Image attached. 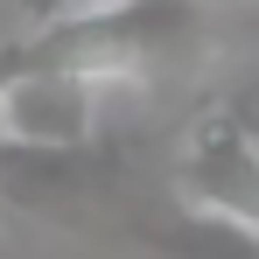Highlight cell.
<instances>
[{
  "mask_svg": "<svg viewBox=\"0 0 259 259\" xmlns=\"http://www.w3.org/2000/svg\"><path fill=\"white\" fill-rule=\"evenodd\" d=\"M91 91H98V77H84V70H21L0 91V140H14V147H84Z\"/></svg>",
  "mask_w": 259,
  "mask_h": 259,
  "instance_id": "obj_2",
  "label": "cell"
},
{
  "mask_svg": "<svg viewBox=\"0 0 259 259\" xmlns=\"http://www.w3.org/2000/svg\"><path fill=\"white\" fill-rule=\"evenodd\" d=\"M182 203L196 217H224V224L259 231V140L245 126V112L217 105L189 126V140H182Z\"/></svg>",
  "mask_w": 259,
  "mask_h": 259,
  "instance_id": "obj_1",
  "label": "cell"
},
{
  "mask_svg": "<svg viewBox=\"0 0 259 259\" xmlns=\"http://www.w3.org/2000/svg\"><path fill=\"white\" fill-rule=\"evenodd\" d=\"M21 70H35V56H28V35H14V42H0V91L14 84Z\"/></svg>",
  "mask_w": 259,
  "mask_h": 259,
  "instance_id": "obj_3",
  "label": "cell"
}]
</instances>
